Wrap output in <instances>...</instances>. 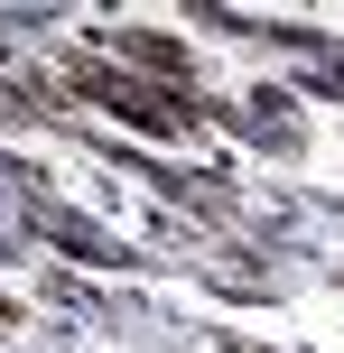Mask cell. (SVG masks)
<instances>
[{"mask_svg": "<svg viewBox=\"0 0 344 353\" xmlns=\"http://www.w3.org/2000/svg\"><path fill=\"white\" fill-rule=\"evenodd\" d=\"M10 316H19V307H10V298H0V325H10Z\"/></svg>", "mask_w": 344, "mask_h": 353, "instance_id": "obj_5", "label": "cell"}, {"mask_svg": "<svg viewBox=\"0 0 344 353\" xmlns=\"http://www.w3.org/2000/svg\"><path fill=\"white\" fill-rule=\"evenodd\" d=\"M121 65H159L168 84L186 93V47H168V37H121Z\"/></svg>", "mask_w": 344, "mask_h": 353, "instance_id": "obj_3", "label": "cell"}, {"mask_svg": "<svg viewBox=\"0 0 344 353\" xmlns=\"http://www.w3.org/2000/svg\"><path fill=\"white\" fill-rule=\"evenodd\" d=\"M316 93H344V65H326V74H316Z\"/></svg>", "mask_w": 344, "mask_h": 353, "instance_id": "obj_4", "label": "cell"}, {"mask_svg": "<svg viewBox=\"0 0 344 353\" xmlns=\"http://www.w3.org/2000/svg\"><path fill=\"white\" fill-rule=\"evenodd\" d=\"M37 232H47L56 251H74V261H103V270H130V251L121 242H103L93 223H74V214H37Z\"/></svg>", "mask_w": 344, "mask_h": 353, "instance_id": "obj_2", "label": "cell"}, {"mask_svg": "<svg viewBox=\"0 0 344 353\" xmlns=\"http://www.w3.org/2000/svg\"><path fill=\"white\" fill-rule=\"evenodd\" d=\"M65 84L84 93V103L121 112L130 130H159V140H168V130H196V121H214V103H205L196 84H186V93H149L130 65H103V56H65Z\"/></svg>", "mask_w": 344, "mask_h": 353, "instance_id": "obj_1", "label": "cell"}]
</instances>
